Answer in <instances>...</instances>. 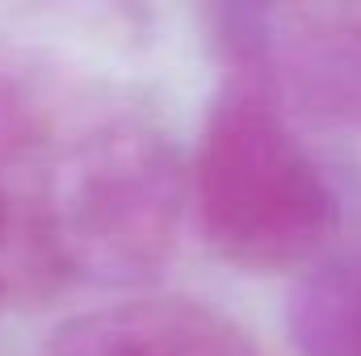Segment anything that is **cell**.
Masks as SVG:
<instances>
[{
	"mask_svg": "<svg viewBox=\"0 0 361 356\" xmlns=\"http://www.w3.org/2000/svg\"><path fill=\"white\" fill-rule=\"evenodd\" d=\"M219 89L189 160V205L206 248L244 272H298L324 260L341 210L273 80L269 8L210 13Z\"/></svg>",
	"mask_w": 361,
	"mask_h": 356,
	"instance_id": "cell-1",
	"label": "cell"
},
{
	"mask_svg": "<svg viewBox=\"0 0 361 356\" xmlns=\"http://www.w3.org/2000/svg\"><path fill=\"white\" fill-rule=\"evenodd\" d=\"M185 205L189 164L152 117H92L47 147L42 218L59 281L147 285L177 252Z\"/></svg>",
	"mask_w": 361,
	"mask_h": 356,
	"instance_id": "cell-2",
	"label": "cell"
},
{
	"mask_svg": "<svg viewBox=\"0 0 361 356\" xmlns=\"http://www.w3.org/2000/svg\"><path fill=\"white\" fill-rule=\"evenodd\" d=\"M281 101L361 126V8H269Z\"/></svg>",
	"mask_w": 361,
	"mask_h": 356,
	"instance_id": "cell-4",
	"label": "cell"
},
{
	"mask_svg": "<svg viewBox=\"0 0 361 356\" xmlns=\"http://www.w3.org/2000/svg\"><path fill=\"white\" fill-rule=\"evenodd\" d=\"M47 356H257V344L206 302L130 298L55 327Z\"/></svg>",
	"mask_w": 361,
	"mask_h": 356,
	"instance_id": "cell-3",
	"label": "cell"
},
{
	"mask_svg": "<svg viewBox=\"0 0 361 356\" xmlns=\"http://www.w3.org/2000/svg\"><path fill=\"white\" fill-rule=\"evenodd\" d=\"M286 336L298 356H361V252L324 256L294 276Z\"/></svg>",
	"mask_w": 361,
	"mask_h": 356,
	"instance_id": "cell-5",
	"label": "cell"
}]
</instances>
